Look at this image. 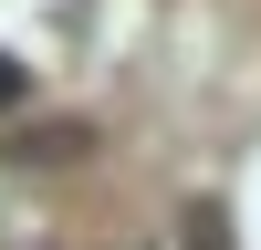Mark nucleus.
<instances>
[{
	"mask_svg": "<svg viewBox=\"0 0 261 250\" xmlns=\"http://www.w3.org/2000/svg\"><path fill=\"white\" fill-rule=\"evenodd\" d=\"M188 250H230V208H220V198L188 208Z\"/></svg>",
	"mask_w": 261,
	"mask_h": 250,
	"instance_id": "2",
	"label": "nucleus"
},
{
	"mask_svg": "<svg viewBox=\"0 0 261 250\" xmlns=\"http://www.w3.org/2000/svg\"><path fill=\"white\" fill-rule=\"evenodd\" d=\"M21 104H32V63L0 52V115H21Z\"/></svg>",
	"mask_w": 261,
	"mask_h": 250,
	"instance_id": "3",
	"label": "nucleus"
},
{
	"mask_svg": "<svg viewBox=\"0 0 261 250\" xmlns=\"http://www.w3.org/2000/svg\"><path fill=\"white\" fill-rule=\"evenodd\" d=\"M84 146H94L84 125H21V146H11V157H21V167H32V157H42V167H63V157H84Z\"/></svg>",
	"mask_w": 261,
	"mask_h": 250,
	"instance_id": "1",
	"label": "nucleus"
}]
</instances>
